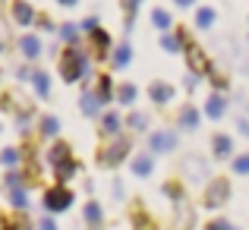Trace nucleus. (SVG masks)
<instances>
[{
    "instance_id": "f257e3e1",
    "label": "nucleus",
    "mask_w": 249,
    "mask_h": 230,
    "mask_svg": "<svg viewBox=\"0 0 249 230\" xmlns=\"http://www.w3.org/2000/svg\"><path fill=\"white\" fill-rule=\"evenodd\" d=\"M60 76L63 82H79V79H91V57L82 41H73L63 48L60 54Z\"/></svg>"
},
{
    "instance_id": "f03ea898",
    "label": "nucleus",
    "mask_w": 249,
    "mask_h": 230,
    "mask_svg": "<svg viewBox=\"0 0 249 230\" xmlns=\"http://www.w3.org/2000/svg\"><path fill=\"white\" fill-rule=\"evenodd\" d=\"M129 152H133V139H129L126 133L107 136V139L101 142V148H98L95 161H98V167H120V164L129 158Z\"/></svg>"
},
{
    "instance_id": "7ed1b4c3",
    "label": "nucleus",
    "mask_w": 249,
    "mask_h": 230,
    "mask_svg": "<svg viewBox=\"0 0 249 230\" xmlns=\"http://www.w3.org/2000/svg\"><path fill=\"white\" fill-rule=\"evenodd\" d=\"M73 202H76V193L67 186V183L48 186V189H44V195H41V205H44V212H48V214H63V212H70V208H73Z\"/></svg>"
},
{
    "instance_id": "20e7f679",
    "label": "nucleus",
    "mask_w": 249,
    "mask_h": 230,
    "mask_svg": "<svg viewBox=\"0 0 249 230\" xmlns=\"http://www.w3.org/2000/svg\"><path fill=\"white\" fill-rule=\"evenodd\" d=\"M227 199H231V180L227 177H212L202 189V208L218 212V208L227 205Z\"/></svg>"
},
{
    "instance_id": "39448f33",
    "label": "nucleus",
    "mask_w": 249,
    "mask_h": 230,
    "mask_svg": "<svg viewBox=\"0 0 249 230\" xmlns=\"http://www.w3.org/2000/svg\"><path fill=\"white\" fill-rule=\"evenodd\" d=\"M186 67H189V73H196V76H205L208 79V73H212V60H208V54L202 51V44H196V41H189L186 44Z\"/></svg>"
},
{
    "instance_id": "423d86ee",
    "label": "nucleus",
    "mask_w": 249,
    "mask_h": 230,
    "mask_svg": "<svg viewBox=\"0 0 249 230\" xmlns=\"http://www.w3.org/2000/svg\"><path fill=\"white\" fill-rule=\"evenodd\" d=\"M177 145H180L177 129H155V133L148 136V152L152 155H167V152H174Z\"/></svg>"
},
{
    "instance_id": "0eeeda50",
    "label": "nucleus",
    "mask_w": 249,
    "mask_h": 230,
    "mask_svg": "<svg viewBox=\"0 0 249 230\" xmlns=\"http://www.w3.org/2000/svg\"><path fill=\"white\" fill-rule=\"evenodd\" d=\"M180 170H183V177L186 180H193V183H208L212 177H208V161L205 158H199V155H186L183 158V164H180Z\"/></svg>"
},
{
    "instance_id": "6e6552de",
    "label": "nucleus",
    "mask_w": 249,
    "mask_h": 230,
    "mask_svg": "<svg viewBox=\"0 0 249 230\" xmlns=\"http://www.w3.org/2000/svg\"><path fill=\"white\" fill-rule=\"evenodd\" d=\"M89 44H91V54H95L98 60L110 57V54H114V48H117L107 29H95V32H89Z\"/></svg>"
},
{
    "instance_id": "1a4fd4ad",
    "label": "nucleus",
    "mask_w": 249,
    "mask_h": 230,
    "mask_svg": "<svg viewBox=\"0 0 249 230\" xmlns=\"http://www.w3.org/2000/svg\"><path fill=\"white\" fill-rule=\"evenodd\" d=\"M10 19H13L16 25H22V29H29V25H35L38 13H35V6H32L29 0H13V6H10Z\"/></svg>"
},
{
    "instance_id": "9d476101",
    "label": "nucleus",
    "mask_w": 249,
    "mask_h": 230,
    "mask_svg": "<svg viewBox=\"0 0 249 230\" xmlns=\"http://www.w3.org/2000/svg\"><path fill=\"white\" fill-rule=\"evenodd\" d=\"M70 158H73V145L63 142V139H54V142H51V148H48V155H44V161L51 164V170H57L60 164H67Z\"/></svg>"
},
{
    "instance_id": "9b49d317",
    "label": "nucleus",
    "mask_w": 249,
    "mask_h": 230,
    "mask_svg": "<svg viewBox=\"0 0 249 230\" xmlns=\"http://www.w3.org/2000/svg\"><path fill=\"white\" fill-rule=\"evenodd\" d=\"M224 114H227V95L212 91V95L205 98V117L208 120H224Z\"/></svg>"
},
{
    "instance_id": "f8f14e48",
    "label": "nucleus",
    "mask_w": 249,
    "mask_h": 230,
    "mask_svg": "<svg viewBox=\"0 0 249 230\" xmlns=\"http://www.w3.org/2000/svg\"><path fill=\"white\" fill-rule=\"evenodd\" d=\"M186 44H189V35H186V29L164 32V38H161V48H164L167 54H180V51H186Z\"/></svg>"
},
{
    "instance_id": "ddd939ff",
    "label": "nucleus",
    "mask_w": 249,
    "mask_h": 230,
    "mask_svg": "<svg viewBox=\"0 0 249 230\" xmlns=\"http://www.w3.org/2000/svg\"><path fill=\"white\" fill-rule=\"evenodd\" d=\"M174 95H177V88L170 82H164V79H152V82H148V98H152L155 104H167Z\"/></svg>"
},
{
    "instance_id": "4468645a",
    "label": "nucleus",
    "mask_w": 249,
    "mask_h": 230,
    "mask_svg": "<svg viewBox=\"0 0 249 230\" xmlns=\"http://www.w3.org/2000/svg\"><path fill=\"white\" fill-rule=\"evenodd\" d=\"M98 95V101L101 104H110L117 98V85H114V79H110L107 73H101V76H95V88H91Z\"/></svg>"
},
{
    "instance_id": "2eb2a0df",
    "label": "nucleus",
    "mask_w": 249,
    "mask_h": 230,
    "mask_svg": "<svg viewBox=\"0 0 249 230\" xmlns=\"http://www.w3.org/2000/svg\"><path fill=\"white\" fill-rule=\"evenodd\" d=\"M199 120H202V114H199V107L196 104H183L180 110H177V129H196L199 126Z\"/></svg>"
},
{
    "instance_id": "dca6fc26",
    "label": "nucleus",
    "mask_w": 249,
    "mask_h": 230,
    "mask_svg": "<svg viewBox=\"0 0 249 230\" xmlns=\"http://www.w3.org/2000/svg\"><path fill=\"white\" fill-rule=\"evenodd\" d=\"M212 155L218 158V161L233 158V139H231L227 133H214V136H212Z\"/></svg>"
},
{
    "instance_id": "f3484780",
    "label": "nucleus",
    "mask_w": 249,
    "mask_h": 230,
    "mask_svg": "<svg viewBox=\"0 0 249 230\" xmlns=\"http://www.w3.org/2000/svg\"><path fill=\"white\" fill-rule=\"evenodd\" d=\"M129 170H133L139 180H145V177H152V170H155V155L152 152H142V155H136L133 161H129Z\"/></svg>"
},
{
    "instance_id": "a211bd4d",
    "label": "nucleus",
    "mask_w": 249,
    "mask_h": 230,
    "mask_svg": "<svg viewBox=\"0 0 249 230\" xmlns=\"http://www.w3.org/2000/svg\"><path fill=\"white\" fill-rule=\"evenodd\" d=\"M16 44H19V54H22L25 60H35V57H41V38H38V35H22Z\"/></svg>"
},
{
    "instance_id": "6ab92c4d",
    "label": "nucleus",
    "mask_w": 249,
    "mask_h": 230,
    "mask_svg": "<svg viewBox=\"0 0 249 230\" xmlns=\"http://www.w3.org/2000/svg\"><path fill=\"white\" fill-rule=\"evenodd\" d=\"M120 129H123V117L117 110L101 114V136H120Z\"/></svg>"
},
{
    "instance_id": "aec40b11",
    "label": "nucleus",
    "mask_w": 249,
    "mask_h": 230,
    "mask_svg": "<svg viewBox=\"0 0 249 230\" xmlns=\"http://www.w3.org/2000/svg\"><path fill=\"white\" fill-rule=\"evenodd\" d=\"M110 63H114V70H126L129 63H133V44H117L114 54H110Z\"/></svg>"
},
{
    "instance_id": "412c9836",
    "label": "nucleus",
    "mask_w": 249,
    "mask_h": 230,
    "mask_svg": "<svg viewBox=\"0 0 249 230\" xmlns=\"http://www.w3.org/2000/svg\"><path fill=\"white\" fill-rule=\"evenodd\" d=\"M79 107H82L85 117H101V107H104V104L98 101L95 91H82V95H79Z\"/></svg>"
},
{
    "instance_id": "4be33fe9",
    "label": "nucleus",
    "mask_w": 249,
    "mask_h": 230,
    "mask_svg": "<svg viewBox=\"0 0 249 230\" xmlns=\"http://www.w3.org/2000/svg\"><path fill=\"white\" fill-rule=\"evenodd\" d=\"M82 218H85V224H89L91 230H98V227H101V221H104V208L98 205V202H85Z\"/></svg>"
},
{
    "instance_id": "5701e85b",
    "label": "nucleus",
    "mask_w": 249,
    "mask_h": 230,
    "mask_svg": "<svg viewBox=\"0 0 249 230\" xmlns=\"http://www.w3.org/2000/svg\"><path fill=\"white\" fill-rule=\"evenodd\" d=\"M0 230H35V224H32L29 212H16L13 218H3V227Z\"/></svg>"
},
{
    "instance_id": "b1692460",
    "label": "nucleus",
    "mask_w": 249,
    "mask_h": 230,
    "mask_svg": "<svg viewBox=\"0 0 249 230\" xmlns=\"http://www.w3.org/2000/svg\"><path fill=\"white\" fill-rule=\"evenodd\" d=\"M32 88H35V98H51V76H48V70H35Z\"/></svg>"
},
{
    "instance_id": "393cba45",
    "label": "nucleus",
    "mask_w": 249,
    "mask_h": 230,
    "mask_svg": "<svg viewBox=\"0 0 249 230\" xmlns=\"http://www.w3.org/2000/svg\"><path fill=\"white\" fill-rule=\"evenodd\" d=\"M129 221H133V227H136V230H158V224L152 221V214H145V208H142V205H136V208H133Z\"/></svg>"
},
{
    "instance_id": "a878e982",
    "label": "nucleus",
    "mask_w": 249,
    "mask_h": 230,
    "mask_svg": "<svg viewBox=\"0 0 249 230\" xmlns=\"http://www.w3.org/2000/svg\"><path fill=\"white\" fill-rule=\"evenodd\" d=\"M79 170H82V164L76 161V158H70L67 164H60V167L54 170V177H57V183H70L76 174H79Z\"/></svg>"
},
{
    "instance_id": "bb28decb",
    "label": "nucleus",
    "mask_w": 249,
    "mask_h": 230,
    "mask_svg": "<svg viewBox=\"0 0 249 230\" xmlns=\"http://www.w3.org/2000/svg\"><path fill=\"white\" fill-rule=\"evenodd\" d=\"M123 3V29L126 32H133V25H136V13H139V6H142V0H120Z\"/></svg>"
},
{
    "instance_id": "cd10ccee",
    "label": "nucleus",
    "mask_w": 249,
    "mask_h": 230,
    "mask_svg": "<svg viewBox=\"0 0 249 230\" xmlns=\"http://www.w3.org/2000/svg\"><path fill=\"white\" fill-rule=\"evenodd\" d=\"M38 129H41L44 139L54 142V139H57V133H60V120H57L54 114H44V117H41V126H38Z\"/></svg>"
},
{
    "instance_id": "c85d7f7f",
    "label": "nucleus",
    "mask_w": 249,
    "mask_h": 230,
    "mask_svg": "<svg viewBox=\"0 0 249 230\" xmlns=\"http://www.w3.org/2000/svg\"><path fill=\"white\" fill-rule=\"evenodd\" d=\"M152 25H155V29H161V32H170V25H174V16H170L164 6H155V10H152Z\"/></svg>"
},
{
    "instance_id": "c756f323",
    "label": "nucleus",
    "mask_w": 249,
    "mask_h": 230,
    "mask_svg": "<svg viewBox=\"0 0 249 230\" xmlns=\"http://www.w3.org/2000/svg\"><path fill=\"white\" fill-rule=\"evenodd\" d=\"M139 98V88H136L133 82H123V85H117V101L123 104V107H129V104Z\"/></svg>"
},
{
    "instance_id": "7c9ffc66",
    "label": "nucleus",
    "mask_w": 249,
    "mask_h": 230,
    "mask_svg": "<svg viewBox=\"0 0 249 230\" xmlns=\"http://www.w3.org/2000/svg\"><path fill=\"white\" fill-rule=\"evenodd\" d=\"M6 199L16 212H29V189H13V193H6Z\"/></svg>"
},
{
    "instance_id": "2f4dec72",
    "label": "nucleus",
    "mask_w": 249,
    "mask_h": 230,
    "mask_svg": "<svg viewBox=\"0 0 249 230\" xmlns=\"http://www.w3.org/2000/svg\"><path fill=\"white\" fill-rule=\"evenodd\" d=\"M19 161H22V148H3V152H0V164H3L6 170L19 167Z\"/></svg>"
},
{
    "instance_id": "473e14b6",
    "label": "nucleus",
    "mask_w": 249,
    "mask_h": 230,
    "mask_svg": "<svg viewBox=\"0 0 249 230\" xmlns=\"http://www.w3.org/2000/svg\"><path fill=\"white\" fill-rule=\"evenodd\" d=\"M57 35L63 38V44H73V41H79V25L76 22H63V25H57Z\"/></svg>"
},
{
    "instance_id": "72a5a7b5",
    "label": "nucleus",
    "mask_w": 249,
    "mask_h": 230,
    "mask_svg": "<svg viewBox=\"0 0 249 230\" xmlns=\"http://www.w3.org/2000/svg\"><path fill=\"white\" fill-rule=\"evenodd\" d=\"M145 126H148V117L142 114V110H133V114H126V129H133V133H142Z\"/></svg>"
},
{
    "instance_id": "f704fd0d",
    "label": "nucleus",
    "mask_w": 249,
    "mask_h": 230,
    "mask_svg": "<svg viewBox=\"0 0 249 230\" xmlns=\"http://www.w3.org/2000/svg\"><path fill=\"white\" fill-rule=\"evenodd\" d=\"M196 25H199V29H212L214 25V10L212 6H199V10H196Z\"/></svg>"
},
{
    "instance_id": "c9c22d12",
    "label": "nucleus",
    "mask_w": 249,
    "mask_h": 230,
    "mask_svg": "<svg viewBox=\"0 0 249 230\" xmlns=\"http://www.w3.org/2000/svg\"><path fill=\"white\" fill-rule=\"evenodd\" d=\"M231 170H233V174H240V177H249V152L233 155L231 158Z\"/></svg>"
},
{
    "instance_id": "e433bc0d",
    "label": "nucleus",
    "mask_w": 249,
    "mask_h": 230,
    "mask_svg": "<svg viewBox=\"0 0 249 230\" xmlns=\"http://www.w3.org/2000/svg\"><path fill=\"white\" fill-rule=\"evenodd\" d=\"M164 195H167L170 202H177V205H183V186L177 180H167L164 183Z\"/></svg>"
},
{
    "instance_id": "4c0bfd02",
    "label": "nucleus",
    "mask_w": 249,
    "mask_h": 230,
    "mask_svg": "<svg viewBox=\"0 0 249 230\" xmlns=\"http://www.w3.org/2000/svg\"><path fill=\"white\" fill-rule=\"evenodd\" d=\"M208 82H212V88H214V91H221V95H224V91L231 88L227 76H224V73H218V70H212V73H208Z\"/></svg>"
},
{
    "instance_id": "58836bf2",
    "label": "nucleus",
    "mask_w": 249,
    "mask_h": 230,
    "mask_svg": "<svg viewBox=\"0 0 249 230\" xmlns=\"http://www.w3.org/2000/svg\"><path fill=\"white\" fill-rule=\"evenodd\" d=\"M29 126H32V107H25V110H19V117H16V129L19 133H29Z\"/></svg>"
},
{
    "instance_id": "ea45409f",
    "label": "nucleus",
    "mask_w": 249,
    "mask_h": 230,
    "mask_svg": "<svg viewBox=\"0 0 249 230\" xmlns=\"http://www.w3.org/2000/svg\"><path fill=\"white\" fill-rule=\"evenodd\" d=\"M35 25H38V29H41V32H44V35H54V32H57V25H54V22H51V19H48V16H38V19H35Z\"/></svg>"
},
{
    "instance_id": "a19ab883",
    "label": "nucleus",
    "mask_w": 249,
    "mask_h": 230,
    "mask_svg": "<svg viewBox=\"0 0 249 230\" xmlns=\"http://www.w3.org/2000/svg\"><path fill=\"white\" fill-rule=\"evenodd\" d=\"M231 227H233V224H231L227 218H212V221L205 224V230H231Z\"/></svg>"
},
{
    "instance_id": "79ce46f5",
    "label": "nucleus",
    "mask_w": 249,
    "mask_h": 230,
    "mask_svg": "<svg viewBox=\"0 0 249 230\" xmlns=\"http://www.w3.org/2000/svg\"><path fill=\"white\" fill-rule=\"evenodd\" d=\"M32 76H35V70H32V67H25V63L16 70V79H22V82H32Z\"/></svg>"
},
{
    "instance_id": "37998d69",
    "label": "nucleus",
    "mask_w": 249,
    "mask_h": 230,
    "mask_svg": "<svg viewBox=\"0 0 249 230\" xmlns=\"http://www.w3.org/2000/svg\"><path fill=\"white\" fill-rule=\"evenodd\" d=\"M95 29H101V25H98V16H85L82 19V32H95Z\"/></svg>"
},
{
    "instance_id": "c03bdc74",
    "label": "nucleus",
    "mask_w": 249,
    "mask_h": 230,
    "mask_svg": "<svg viewBox=\"0 0 249 230\" xmlns=\"http://www.w3.org/2000/svg\"><path fill=\"white\" fill-rule=\"evenodd\" d=\"M38 230H57V221L48 214V218H41V221H38Z\"/></svg>"
},
{
    "instance_id": "a18cd8bd",
    "label": "nucleus",
    "mask_w": 249,
    "mask_h": 230,
    "mask_svg": "<svg viewBox=\"0 0 249 230\" xmlns=\"http://www.w3.org/2000/svg\"><path fill=\"white\" fill-rule=\"evenodd\" d=\"M199 79H202V76H196V73H189L186 79H183V85H186V88H189V91H193V88H199Z\"/></svg>"
},
{
    "instance_id": "49530a36",
    "label": "nucleus",
    "mask_w": 249,
    "mask_h": 230,
    "mask_svg": "<svg viewBox=\"0 0 249 230\" xmlns=\"http://www.w3.org/2000/svg\"><path fill=\"white\" fill-rule=\"evenodd\" d=\"M114 199L123 202V183H120V180H114Z\"/></svg>"
},
{
    "instance_id": "de8ad7c7",
    "label": "nucleus",
    "mask_w": 249,
    "mask_h": 230,
    "mask_svg": "<svg viewBox=\"0 0 249 230\" xmlns=\"http://www.w3.org/2000/svg\"><path fill=\"white\" fill-rule=\"evenodd\" d=\"M177 6H180V10H186V6H196V0H174Z\"/></svg>"
},
{
    "instance_id": "09e8293b",
    "label": "nucleus",
    "mask_w": 249,
    "mask_h": 230,
    "mask_svg": "<svg viewBox=\"0 0 249 230\" xmlns=\"http://www.w3.org/2000/svg\"><path fill=\"white\" fill-rule=\"evenodd\" d=\"M57 3H60V6H67V10H70V6H76L79 0H57Z\"/></svg>"
},
{
    "instance_id": "8fccbe9b",
    "label": "nucleus",
    "mask_w": 249,
    "mask_h": 230,
    "mask_svg": "<svg viewBox=\"0 0 249 230\" xmlns=\"http://www.w3.org/2000/svg\"><path fill=\"white\" fill-rule=\"evenodd\" d=\"M0 227H3V218H0Z\"/></svg>"
},
{
    "instance_id": "3c124183",
    "label": "nucleus",
    "mask_w": 249,
    "mask_h": 230,
    "mask_svg": "<svg viewBox=\"0 0 249 230\" xmlns=\"http://www.w3.org/2000/svg\"><path fill=\"white\" fill-rule=\"evenodd\" d=\"M246 44H249V35H246Z\"/></svg>"
},
{
    "instance_id": "603ef678",
    "label": "nucleus",
    "mask_w": 249,
    "mask_h": 230,
    "mask_svg": "<svg viewBox=\"0 0 249 230\" xmlns=\"http://www.w3.org/2000/svg\"><path fill=\"white\" fill-rule=\"evenodd\" d=\"M231 230H237V227H231Z\"/></svg>"
}]
</instances>
